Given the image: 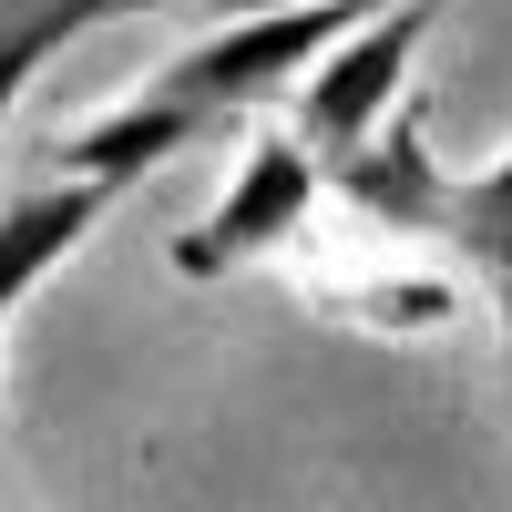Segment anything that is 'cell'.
Masks as SVG:
<instances>
[{
    "label": "cell",
    "instance_id": "3",
    "mask_svg": "<svg viewBox=\"0 0 512 512\" xmlns=\"http://www.w3.org/2000/svg\"><path fill=\"white\" fill-rule=\"evenodd\" d=\"M318 185L328 175H318V154L297 134H256L246 164H236V185H226V205L195 236H175V277H236V267H256V256H277L297 226H308Z\"/></svg>",
    "mask_w": 512,
    "mask_h": 512
},
{
    "label": "cell",
    "instance_id": "8",
    "mask_svg": "<svg viewBox=\"0 0 512 512\" xmlns=\"http://www.w3.org/2000/svg\"><path fill=\"white\" fill-rule=\"evenodd\" d=\"M451 246L472 256L482 277L512 267V154L482 164V175H451Z\"/></svg>",
    "mask_w": 512,
    "mask_h": 512
},
{
    "label": "cell",
    "instance_id": "2",
    "mask_svg": "<svg viewBox=\"0 0 512 512\" xmlns=\"http://www.w3.org/2000/svg\"><path fill=\"white\" fill-rule=\"evenodd\" d=\"M431 21H441V0H390V11H369L349 41H338V52H318L308 82L287 93V134L308 144L318 164L359 154L379 123L400 113V93H410V52L431 41Z\"/></svg>",
    "mask_w": 512,
    "mask_h": 512
},
{
    "label": "cell",
    "instance_id": "7",
    "mask_svg": "<svg viewBox=\"0 0 512 512\" xmlns=\"http://www.w3.org/2000/svg\"><path fill=\"white\" fill-rule=\"evenodd\" d=\"M93 21H113L103 0H0V123H11V103L31 93V72L62 52V41H82Z\"/></svg>",
    "mask_w": 512,
    "mask_h": 512
},
{
    "label": "cell",
    "instance_id": "6",
    "mask_svg": "<svg viewBox=\"0 0 512 512\" xmlns=\"http://www.w3.org/2000/svg\"><path fill=\"white\" fill-rule=\"evenodd\" d=\"M103 216H113V185H72V175H62V185H41V195L21 185L11 205H0V318H11L21 297H31V287L52 277L82 236L103 226Z\"/></svg>",
    "mask_w": 512,
    "mask_h": 512
},
{
    "label": "cell",
    "instance_id": "1",
    "mask_svg": "<svg viewBox=\"0 0 512 512\" xmlns=\"http://www.w3.org/2000/svg\"><path fill=\"white\" fill-rule=\"evenodd\" d=\"M359 21H369V0H308V11H267V21H216L195 52L164 62L144 93L185 103V113H205V123L256 113V103L297 93V82H308V62H318V52H338Z\"/></svg>",
    "mask_w": 512,
    "mask_h": 512
},
{
    "label": "cell",
    "instance_id": "4",
    "mask_svg": "<svg viewBox=\"0 0 512 512\" xmlns=\"http://www.w3.org/2000/svg\"><path fill=\"white\" fill-rule=\"evenodd\" d=\"M318 175L338 185L349 216L390 226V236H451V175H441V144H431V103H410V93L359 154L318 164Z\"/></svg>",
    "mask_w": 512,
    "mask_h": 512
},
{
    "label": "cell",
    "instance_id": "10",
    "mask_svg": "<svg viewBox=\"0 0 512 512\" xmlns=\"http://www.w3.org/2000/svg\"><path fill=\"white\" fill-rule=\"evenodd\" d=\"M216 21H267V11H308V0H205Z\"/></svg>",
    "mask_w": 512,
    "mask_h": 512
},
{
    "label": "cell",
    "instance_id": "12",
    "mask_svg": "<svg viewBox=\"0 0 512 512\" xmlns=\"http://www.w3.org/2000/svg\"><path fill=\"white\" fill-rule=\"evenodd\" d=\"M103 11H113V21H123V11H175V0H103Z\"/></svg>",
    "mask_w": 512,
    "mask_h": 512
},
{
    "label": "cell",
    "instance_id": "9",
    "mask_svg": "<svg viewBox=\"0 0 512 512\" xmlns=\"http://www.w3.org/2000/svg\"><path fill=\"white\" fill-rule=\"evenodd\" d=\"M338 318H379V328H441L451 287L441 277H369V287H318Z\"/></svg>",
    "mask_w": 512,
    "mask_h": 512
},
{
    "label": "cell",
    "instance_id": "11",
    "mask_svg": "<svg viewBox=\"0 0 512 512\" xmlns=\"http://www.w3.org/2000/svg\"><path fill=\"white\" fill-rule=\"evenodd\" d=\"M492 297H502V379H512V267L492 277Z\"/></svg>",
    "mask_w": 512,
    "mask_h": 512
},
{
    "label": "cell",
    "instance_id": "5",
    "mask_svg": "<svg viewBox=\"0 0 512 512\" xmlns=\"http://www.w3.org/2000/svg\"><path fill=\"white\" fill-rule=\"evenodd\" d=\"M216 123L205 113H185V103H164V93H134V103H113V113H93V123H72V134L52 144V164L72 185H144L154 164H175V154H195Z\"/></svg>",
    "mask_w": 512,
    "mask_h": 512
}]
</instances>
